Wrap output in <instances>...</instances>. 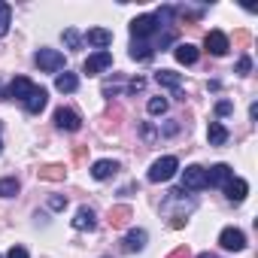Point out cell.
Listing matches in <instances>:
<instances>
[{
  "instance_id": "6da1fadb",
  "label": "cell",
  "mask_w": 258,
  "mask_h": 258,
  "mask_svg": "<svg viewBox=\"0 0 258 258\" xmlns=\"http://www.w3.org/2000/svg\"><path fill=\"white\" fill-rule=\"evenodd\" d=\"M176 170H179L176 155H164V158H158V161L149 167V182H167V179L176 176Z\"/></svg>"
},
{
  "instance_id": "7a4b0ae2",
  "label": "cell",
  "mask_w": 258,
  "mask_h": 258,
  "mask_svg": "<svg viewBox=\"0 0 258 258\" xmlns=\"http://www.w3.org/2000/svg\"><path fill=\"white\" fill-rule=\"evenodd\" d=\"M34 61H37V67H40L43 73H58V70H64V64H67L58 49H40V52L34 55Z\"/></svg>"
},
{
  "instance_id": "3957f363",
  "label": "cell",
  "mask_w": 258,
  "mask_h": 258,
  "mask_svg": "<svg viewBox=\"0 0 258 258\" xmlns=\"http://www.w3.org/2000/svg\"><path fill=\"white\" fill-rule=\"evenodd\" d=\"M31 91H34V82H31L28 76H16L4 91H0V97H4V100H22V103H25Z\"/></svg>"
},
{
  "instance_id": "277c9868",
  "label": "cell",
  "mask_w": 258,
  "mask_h": 258,
  "mask_svg": "<svg viewBox=\"0 0 258 258\" xmlns=\"http://www.w3.org/2000/svg\"><path fill=\"white\" fill-rule=\"evenodd\" d=\"M158 28H161V25H158V19H155V16H137V19L131 22L134 43H137V40H149V37H152Z\"/></svg>"
},
{
  "instance_id": "5b68a950",
  "label": "cell",
  "mask_w": 258,
  "mask_h": 258,
  "mask_svg": "<svg viewBox=\"0 0 258 258\" xmlns=\"http://www.w3.org/2000/svg\"><path fill=\"white\" fill-rule=\"evenodd\" d=\"M201 188H207V170L198 164L185 167L182 170V191H201Z\"/></svg>"
},
{
  "instance_id": "8992f818",
  "label": "cell",
  "mask_w": 258,
  "mask_h": 258,
  "mask_svg": "<svg viewBox=\"0 0 258 258\" xmlns=\"http://www.w3.org/2000/svg\"><path fill=\"white\" fill-rule=\"evenodd\" d=\"M219 246L228 249V252H243V249H246V234H243L240 228H222Z\"/></svg>"
},
{
  "instance_id": "52a82bcc",
  "label": "cell",
  "mask_w": 258,
  "mask_h": 258,
  "mask_svg": "<svg viewBox=\"0 0 258 258\" xmlns=\"http://www.w3.org/2000/svg\"><path fill=\"white\" fill-rule=\"evenodd\" d=\"M112 67V55L103 49V52H94V55H88L85 58V64H82V73H88V76H97V73H103V70H109Z\"/></svg>"
},
{
  "instance_id": "ba28073f",
  "label": "cell",
  "mask_w": 258,
  "mask_h": 258,
  "mask_svg": "<svg viewBox=\"0 0 258 258\" xmlns=\"http://www.w3.org/2000/svg\"><path fill=\"white\" fill-rule=\"evenodd\" d=\"M204 46H207V52L216 55V58H222V55L231 49V43H228V37H225L222 31H210V34L204 37Z\"/></svg>"
},
{
  "instance_id": "9c48e42d",
  "label": "cell",
  "mask_w": 258,
  "mask_h": 258,
  "mask_svg": "<svg viewBox=\"0 0 258 258\" xmlns=\"http://www.w3.org/2000/svg\"><path fill=\"white\" fill-rule=\"evenodd\" d=\"M222 188H225V195H228L231 204H243V201H246V191H249V182L240 179V176H231Z\"/></svg>"
},
{
  "instance_id": "30bf717a",
  "label": "cell",
  "mask_w": 258,
  "mask_h": 258,
  "mask_svg": "<svg viewBox=\"0 0 258 258\" xmlns=\"http://www.w3.org/2000/svg\"><path fill=\"white\" fill-rule=\"evenodd\" d=\"M55 124L61 127V131H79V127H82V118L73 112V109H55Z\"/></svg>"
},
{
  "instance_id": "8fae6325",
  "label": "cell",
  "mask_w": 258,
  "mask_h": 258,
  "mask_svg": "<svg viewBox=\"0 0 258 258\" xmlns=\"http://www.w3.org/2000/svg\"><path fill=\"white\" fill-rule=\"evenodd\" d=\"M46 100H49V91H46V88H40V85H34V91H31V94H28V100H25V109H28L31 115H37V112H43Z\"/></svg>"
},
{
  "instance_id": "7c38bea8",
  "label": "cell",
  "mask_w": 258,
  "mask_h": 258,
  "mask_svg": "<svg viewBox=\"0 0 258 258\" xmlns=\"http://www.w3.org/2000/svg\"><path fill=\"white\" fill-rule=\"evenodd\" d=\"M73 228H76V231H94V228H97V216H94V210L79 207L76 216H73Z\"/></svg>"
},
{
  "instance_id": "4fadbf2b",
  "label": "cell",
  "mask_w": 258,
  "mask_h": 258,
  "mask_svg": "<svg viewBox=\"0 0 258 258\" xmlns=\"http://www.w3.org/2000/svg\"><path fill=\"white\" fill-rule=\"evenodd\" d=\"M146 240H149V234L143 228H131V231H127V237H124V252H140V249H146Z\"/></svg>"
},
{
  "instance_id": "5bb4252c",
  "label": "cell",
  "mask_w": 258,
  "mask_h": 258,
  "mask_svg": "<svg viewBox=\"0 0 258 258\" xmlns=\"http://www.w3.org/2000/svg\"><path fill=\"white\" fill-rule=\"evenodd\" d=\"M231 176H234V170H231L228 164H213V167L207 170V185H225Z\"/></svg>"
},
{
  "instance_id": "9a60e30c",
  "label": "cell",
  "mask_w": 258,
  "mask_h": 258,
  "mask_svg": "<svg viewBox=\"0 0 258 258\" xmlns=\"http://www.w3.org/2000/svg\"><path fill=\"white\" fill-rule=\"evenodd\" d=\"M228 127L222 124V121H210V127H207V140H210V146H225L228 143Z\"/></svg>"
},
{
  "instance_id": "2e32d148",
  "label": "cell",
  "mask_w": 258,
  "mask_h": 258,
  "mask_svg": "<svg viewBox=\"0 0 258 258\" xmlns=\"http://www.w3.org/2000/svg\"><path fill=\"white\" fill-rule=\"evenodd\" d=\"M155 82H158L161 88L179 91V88H182V73H173V70H158V73H155Z\"/></svg>"
},
{
  "instance_id": "e0dca14e",
  "label": "cell",
  "mask_w": 258,
  "mask_h": 258,
  "mask_svg": "<svg viewBox=\"0 0 258 258\" xmlns=\"http://www.w3.org/2000/svg\"><path fill=\"white\" fill-rule=\"evenodd\" d=\"M115 173H118V161L103 158V161H94V164H91V176H94V179H109V176H115Z\"/></svg>"
},
{
  "instance_id": "ac0fdd59",
  "label": "cell",
  "mask_w": 258,
  "mask_h": 258,
  "mask_svg": "<svg viewBox=\"0 0 258 258\" xmlns=\"http://www.w3.org/2000/svg\"><path fill=\"white\" fill-rule=\"evenodd\" d=\"M55 88H58L61 94H73V91L79 88V76L64 70V73H58V76H55Z\"/></svg>"
},
{
  "instance_id": "d6986e66",
  "label": "cell",
  "mask_w": 258,
  "mask_h": 258,
  "mask_svg": "<svg viewBox=\"0 0 258 258\" xmlns=\"http://www.w3.org/2000/svg\"><path fill=\"white\" fill-rule=\"evenodd\" d=\"M85 40H88V43H91V46H97V49H100V52H103V49H106V46H109V43H112V34H109V31H106V28H91V31H88V34H85Z\"/></svg>"
},
{
  "instance_id": "ffe728a7",
  "label": "cell",
  "mask_w": 258,
  "mask_h": 258,
  "mask_svg": "<svg viewBox=\"0 0 258 258\" xmlns=\"http://www.w3.org/2000/svg\"><path fill=\"white\" fill-rule=\"evenodd\" d=\"M173 55H176V61H179V64H185V67H188V64H195V61H198V55H201V52H198V46H191V43H179V46L173 49Z\"/></svg>"
},
{
  "instance_id": "44dd1931",
  "label": "cell",
  "mask_w": 258,
  "mask_h": 258,
  "mask_svg": "<svg viewBox=\"0 0 258 258\" xmlns=\"http://www.w3.org/2000/svg\"><path fill=\"white\" fill-rule=\"evenodd\" d=\"M10 25H13V7L0 0V37L10 34Z\"/></svg>"
},
{
  "instance_id": "7402d4cb",
  "label": "cell",
  "mask_w": 258,
  "mask_h": 258,
  "mask_svg": "<svg viewBox=\"0 0 258 258\" xmlns=\"http://www.w3.org/2000/svg\"><path fill=\"white\" fill-rule=\"evenodd\" d=\"M155 55V46H149V43H134L131 46V58L134 61H149Z\"/></svg>"
},
{
  "instance_id": "603a6c76",
  "label": "cell",
  "mask_w": 258,
  "mask_h": 258,
  "mask_svg": "<svg viewBox=\"0 0 258 258\" xmlns=\"http://www.w3.org/2000/svg\"><path fill=\"white\" fill-rule=\"evenodd\" d=\"M19 195V179L16 176H4L0 179V198H16Z\"/></svg>"
},
{
  "instance_id": "cb8c5ba5",
  "label": "cell",
  "mask_w": 258,
  "mask_h": 258,
  "mask_svg": "<svg viewBox=\"0 0 258 258\" xmlns=\"http://www.w3.org/2000/svg\"><path fill=\"white\" fill-rule=\"evenodd\" d=\"M146 109H149L152 115H164V112H167V97H152V100L146 103Z\"/></svg>"
},
{
  "instance_id": "d4e9b609",
  "label": "cell",
  "mask_w": 258,
  "mask_h": 258,
  "mask_svg": "<svg viewBox=\"0 0 258 258\" xmlns=\"http://www.w3.org/2000/svg\"><path fill=\"white\" fill-rule=\"evenodd\" d=\"M64 43H67L70 49H79V43H82V40H79V34H76L73 28H67V31H64Z\"/></svg>"
},
{
  "instance_id": "484cf974",
  "label": "cell",
  "mask_w": 258,
  "mask_h": 258,
  "mask_svg": "<svg viewBox=\"0 0 258 258\" xmlns=\"http://www.w3.org/2000/svg\"><path fill=\"white\" fill-rule=\"evenodd\" d=\"M249 70H252V58L243 55V58L237 61V73H240V76H249Z\"/></svg>"
},
{
  "instance_id": "4316f807",
  "label": "cell",
  "mask_w": 258,
  "mask_h": 258,
  "mask_svg": "<svg viewBox=\"0 0 258 258\" xmlns=\"http://www.w3.org/2000/svg\"><path fill=\"white\" fill-rule=\"evenodd\" d=\"M40 176H43V179H64V170H61V167H46Z\"/></svg>"
},
{
  "instance_id": "83f0119b",
  "label": "cell",
  "mask_w": 258,
  "mask_h": 258,
  "mask_svg": "<svg viewBox=\"0 0 258 258\" xmlns=\"http://www.w3.org/2000/svg\"><path fill=\"white\" fill-rule=\"evenodd\" d=\"M112 216H115V219H112V225H121V222H124L127 216H131V210H127V207H118V210H115Z\"/></svg>"
},
{
  "instance_id": "f1b7e54d",
  "label": "cell",
  "mask_w": 258,
  "mask_h": 258,
  "mask_svg": "<svg viewBox=\"0 0 258 258\" xmlns=\"http://www.w3.org/2000/svg\"><path fill=\"white\" fill-rule=\"evenodd\" d=\"M49 207H52V210H64V207H67V198L55 195V198H49Z\"/></svg>"
},
{
  "instance_id": "f546056e",
  "label": "cell",
  "mask_w": 258,
  "mask_h": 258,
  "mask_svg": "<svg viewBox=\"0 0 258 258\" xmlns=\"http://www.w3.org/2000/svg\"><path fill=\"white\" fill-rule=\"evenodd\" d=\"M7 258H28V249H25V246H13V249L7 252Z\"/></svg>"
},
{
  "instance_id": "4dcf8cb0",
  "label": "cell",
  "mask_w": 258,
  "mask_h": 258,
  "mask_svg": "<svg viewBox=\"0 0 258 258\" xmlns=\"http://www.w3.org/2000/svg\"><path fill=\"white\" fill-rule=\"evenodd\" d=\"M231 109H234V106H231L228 100H219V103H216V112H219V115H228Z\"/></svg>"
},
{
  "instance_id": "1f68e13d",
  "label": "cell",
  "mask_w": 258,
  "mask_h": 258,
  "mask_svg": "<svg viewBox=\"0 0 258 258\" xmlns=\"http://www.w3.org/2000/svg\"><path fill=\"white\" fill-rule=\"evenodd\" d=\"M143 85H146V82H143V79H140V76H137V79H134V82H131V85H127V91H140V88H143Z\"/></svg>"
},
{
  "instance_id": "d6a6232c",
  "label": "cell",
  "mask_w": 258,
  "mask_h": 258,
  "mask_svg": "<svg viewBox=\"0 0 258 258\" xmlns=\"http://www.w3.org/2000/svg\"><path fill=\"white\" fill-rule=\"evenodd\" d=\"M170 258H188V249H176V252H173Z\"/></svg>"
},
{
  "instance_id": "836d02e7",
  "label": "cell",
  "mask_w": 258,
  "mask_h": 258,
  "mask_svg": "<svg viewBox=\"0 0 258 258\" xmlns=\"http://www.w3.org/2000/svg\"><path fill=\"white\" fill-rule=\"evenodd\" d=\"M198 258H219V255H213V252H204V255H198Z\"/></svg>"
},
{
  "instance_id": "e575fe53",
  "label": "cell",
  "mask_w": 258,
  "mask_h": 258,
  "mask_svg": "<svg viewBox=\"0 0 258 258\" xmlns=\"http://www.w3.org/2000/svg\"><path fill=\"white\" fill-rule=\"evenodd\" d=\"M0 152H4V143H0Z\"/></svg>"
}]
</instances>
